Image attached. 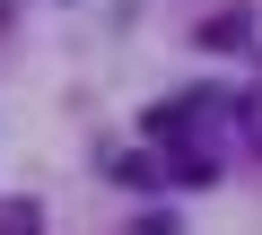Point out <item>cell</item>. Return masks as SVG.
<instances>
[{
  "mask_svg": "<svg viewBox=\"0 0 262 235\" xmlns=\"http://www.w3.org/2000/svg\"><path fill=\"white\" fill-rule=\"evenodd\" d=\"M0 235H35V209H27V200H9V209H0Z\"/></svg>",
  "mask_w": 262,
  "mask_h": 235,
  "instance_id": "obj_1",
  "label": "cell"
}]
</instances>
